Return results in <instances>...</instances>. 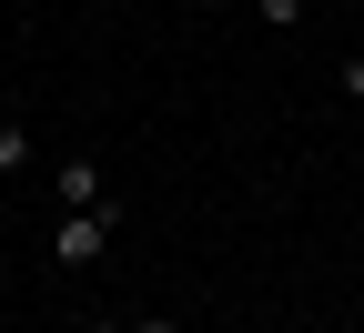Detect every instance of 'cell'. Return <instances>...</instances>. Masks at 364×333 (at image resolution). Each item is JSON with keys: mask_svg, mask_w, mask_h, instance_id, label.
<instances>
[{"mask_svg": "<svg viewBox=\"0 0 364 333\" xmlns=\"http://www.w3.org/2000/svg\"><path fill=\"white\" fill-rule=\"evenodd\" d=\"M112 232H122V202H102V212H61V232H51V263L61 273H91L112 253Z\"/></svg>", "mask_w": 364, "mask_h": 333, "instance_id": "obj_1", "label": "cell"}, {"mask_svg": "<svg viewBox=\"0 0 364 333\" xmlns=\"http://www.w3.org/2000/svg\"><path fill=\"white\" fill-rule=\"evenodd\" d=\"M102 202H112L102 162H81V152H71V162H61V212H102Z\"/></svg>", "mask_w": 364, "mask_h": 333, "instance_id": "obj_2", "label": "cell"}, {"mask_svg": "<svg viewBox=\"0 0 364 333\" xmlns=\"http://www.w3.org/2000/svg\"><path fill=\"white\" fill-rule=\"evenodd\" d=\"M0 172H31V131L21 121H0Z\"/></svg>", "mask_w": 364, "mask_h": 333, "instance_id": "obj_3", "label": "cell"}, {"mask_svg": "<svg viewBox=\"0 0 364 333\" xmlns=\"http://www.w3.org/2000/svg\"><path fill=\"white\" fill-rule=\"evenodd\" d=\"M253 21H263V31H294V21H304V0H253Z\"/></svg>", "mask_w": 364, "mask_h": 333, "instance_id": "obj_4", "label": "cell"}, {"mask_svg": "<svg viewBox=\"0 0 364 333\" xmlns=\"http://www.w3.org/2000/svg\"><path fill=\"white\" fill-rule=\"evenodd\" d=\"M334 91H344V102H364V51H354V61L334 71Z\"/></svg>", "mask_w": 364, "mask_h": 333, "instance_id": "obj_5", "label": "cell"}, {"mask_svg": "<svg viewBox=\"0 0 364 333\" xmlns=\"http://www.w3.org/2000/svg\"><path fill=\"white\" fill-rule=\"evenodd\" d=\"M122 333H182V323L172 313H142V323H122Z\"/></svg>", "mask_w": 364, "mask_h": 333, "instance_id": "obj_6", "label": "cell"}, {"mask_svg": "<svg viewBox=\"0 0 364 333\" xmlns=\"http://www.w3.org/2000/svg\"><path fill=\"white\" fill-rule=\"evenodd\" d=\"M102 333H122V323H102Z\"/></svg>", "mask_w": 364, "mask_h": 333, "instance_id": "obj_7", "label": "cell"}, {"mask_svg": "<svg viewBox=\"0 0 364 333\" xmlns=\"http://www.w3.org/2000/svg\"><path fill=\"white\" fill-rule=\"evenodd\" d=\"M203 11H213V0H203Z\"/></svg>", "mask_w": 364, "mask_h": 333, "instance_id": "obj_8", "label": "cell"}]
</instances>
